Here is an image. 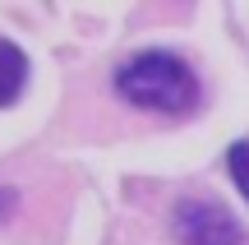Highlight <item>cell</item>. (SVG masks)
<instances>
[{
	"label": "cell",
	"instance_id": "6da1fadb",
	"mask_svg": "<svg viewBox=\"0 0 249 245\" xmlns=\"http://www.w3.org/2000/svg\"><path fill=\"white\" fill-rule=\"evenodd\" d=\"M111 88L120 102L139 111H157V116H189L203 97L194 65L166 46H143V51L124 56L111 74Z\"/></svg>",
	"mask_w": 249,
	"mask_h": 245
},
{
	"label": "cell",
	"instance_id": "7a4b0ae2",
	"mask_svg": "<svg viewBox=\"0 0 249 245\" xmlns=\"http://www.w3.org/2000/svg\"><path fill=\"white\" fill-rule=\"evenodd\" d=\"M171 231L180 245H249L240 218L226 204L203 199V194H185L171 208Z\"/></svg>",
	"mask_w": 249,
	"mask_h": 245
},
{
	"label": "cell",
	"instance_id": "3957f363",
	"mask_svg": "<svg viewBox=\"0 0 249 245\" xmlns=\"http://www.w3.org/2000/svg\"><path fill=\"white\" fill-rule=\"evenodd\" d=\"M28 74H33V65H28L23 46L9 42V37H0V107H14V102L23 97Z\"/></svg>",
	"mask_w": 249,
	"mask_h": 245
},
{
	"label": "cell",
	"instance_id": "277c9868",
	"mask_svg": "<svg viewBox=\"0 0 249 245\" xmlns=\"http://www.w3.org/2000/svg\"><path fill=\"white\" fill-rule=\"evenodd\" d=\"M226 176H231V185L249 204V139H235V144L226 148Z\"/></svg>",
	"mask_w": 249,
	"mask_h": 245
},
{
	"label": "cell",
	"instance_id": "5b68a950",
	"mask_svg": "<svg viewBox=\"0 0 249 245\" xmlns=\"http://www.w3.org/2000/svg\"><path fill=\"white\" fill-rule=\"evenodd\" d=\"M14 208H18V190L14 185H0V222L14 218Z\"/></svg>",
	"mask_w": 249,
	"mask_h": 245
}]
</instances>
